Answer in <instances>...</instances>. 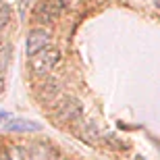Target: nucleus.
<instances>
[{"instance_id":"obj_1","label":"nucleus","mask_w":160,"mask_h":160,"mask_svg":"<svg viewBox=\"0 0 160 160\" xmlns=\"http://www.w3.org/2000/svg\"><path fill=\"white\" fill-rule=\"evenodd\" d=\"M58 62H60V50L58 48H52V46H48V48H44V50H40L38 54L29 56L31 71L38 73V75L50 73Z\"/></svg>"},{"instance_id":"obj_2","label":"nucleus","mask_w":160,"mask_h":160,"mask_svg":"<svg viewBox=\"0 0 160 160\" xmlns=\"http://www.w3.org/2000/svg\"><path fill=\"white\" fill-rule=\"evenodd\" d=\"M54 117H56L60 123L77 121L79 117H81V104H79V100L67 96V98H62L60 102H56V106H54Z\"/></svg>"},{"instance_id":"obj_3","label":"nucleus","mask_w":160,"mask_h":160,"mask_svg":"<svg viewBox=\"0 0 160 160\" xmlns=\"http://www.w3.org/2000/svg\"><path fill=\"white\" fill-rule=\"evenodd\" d=\"M50 46V33L46 29H33L29 31V36H27V54L33 56L38 54L40 50Z\"/></svg>"},{"instance_id":"obj_4","label":"nucleus","mask_w":160,"mask_h":160,"mask_svg":"<svg viewBox=\"0 0 160 160\" xmlns=\"http://www.w3.org/2000/svg\"><path fill=\"white\" fill-rule=\"evenodd\" d=\"M42 129V125L38 121L29 119H11L4 125V131H12V133H36Z\"/></svg>"},{"instance_id":"obj_5","label":"nucleus","mask_w":160,"mask_h":160,"mask_svg":"<svg viewBox=\"0 0 160 160\" xmlns=\"http://www.w3.org/2000/svg\"><path fill=\"white\" fill-rule=\"evenodd\" d=\"M58 2V0H56ZM56 2H50V0H42V4L38 6V12L36 17L40 23H52L54 19L58 17V6H56Z\"/></svg>"},{"instance_id":"obj_6","label":"nucleus","mask_w":160,"mask_h":160,"mask_svg":"<svg viewBox=\"0 0 160 160\" xmlns=\"http://www.w3.org/2000/svg\"><path fill=\"white\" fill-rule=\"evenodd\" d=\"M6 154H8V158H11V160H29V156L25 154V150L19 148V146H11Z\"/></svg>"},{"instance_id":"obj_7","label":"nucleus","mask_w":160,"mask_h":160,"mask_svg":"<svg viewBox=\"0 0 160 160\" xmlns=\"http://www.w3.org/2000/svg\"><path fill=\"white\" fill-rule=\"evenodd\" d=\"M8 21H11V8H8V6H0V33L4 31Z\"/></svg>"},{"instance_id":"obj_8","label":"nucleus","mask_w":160,"mask_h":160,"mask_svg":"<svg viewBox=\"0 0 160 160\" xmlns=\"http://www.w3.org/2000/svg\"><path fill=\"white\" fill-rule=\"evenodd\" d=\"M83 0H58V4L62 6H69V8H75V6H79Z\"/></svg>"},{"instance_id":"obj_9","label":"nucleus","mask_w":160,"mask_h":160,"mask_svg":"<svg viewBox=\"0 0 160 160\" xmlns=\"http://www.w3.org/2000/svg\"><path fill=\"white\" fill-rule=\"evenodd\" d=\"M4 119H11V114L8 112H0V123H4Z\"/></svg>"},{"instance_id":"obj_10","label":"nucleus","mask_w":160,"mask_h":160,"mask_svg":"<svg viewBox=\"0 0 160 160\" xmlns=\"http://www.w3.org/2000/svg\"><path fill=\"white\" fill-rule=\"evenodd\" d=\"M0 160H11V158H8V154H6V152H0Z\"/></svg>"},{"instance_id":"obj_11","label":"nucleus","mask_w":160,"mask_h":160,"mask_svg":"<svg viewBox=\"0 0 160 160\" xmlns=\"http://www.w3.org/2000/svg\"><path fill=\"white\" fill-rule=\"evenodd\" d=\"M2 89H4V79H0V94H2Z\"/></svg>"},{"instance_id":"obj_12","label":"nucleus","mask_w":160,"mask_h":160,"mask_svg":"<svg viewBox=\"0 0 160 160\" xmlns=\"http://www.w3.org/2000/svg\"><path fill=\"white\" fill-rule=\"evenodd\" d=\"M156 8H158V11H160V0H156Z\"/></svg>"},{"instance_id":"obj_13","label":"nucleus","mask_w":160,"mask_h":160,"mask_svg":"<svg viewBox=\"0 0 160 160\" xmlns=\"http://www.w3.org/2000/svg\"><path fill=\"white\" fill-rule=\"evenodd\" d=\"M137 160H143V158H137Z\"/></svg>"}]
</instances>
